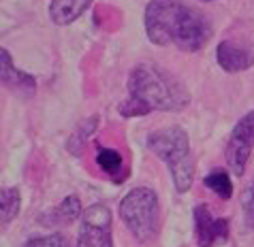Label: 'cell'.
I'll list each match as a JSON object with an SVG mask.
<instances>
[{"label": "cell", "mask_w": 254, "mask_h": 247, "mask_svg": "<svg viewBox=\"0 0 254 247\" xmlns=\"http://www.w3.org/2000/svg\"><path fill=\"white\" fill-rule=\"evenodd\" d=\"M96 164L101 166L103 171L107 173L116 183H120V181L126 177L124 158L120 156V151L111 149V147H103V145L96 147Z\"/></svg>", "instance_id": "obj_12"}, {"label": "cell", "mask_w": 254, "mask_h": 247, "mask_svg": "<svg viewBox=\"0 0 254 247\" xmlns=\"http://www.w3.org/2000/svg\"><path fill=\"white\" fill-rule=\"evenodd\" d=\"M254 149V111L246 113L233 128L229 143H227V164L233 175L242 177L246 171V164L250 160V153Z\"/></svg>", "instance_id": "obj_5"}, {"label": "cell", "mask_w": 254, "mask_h": 247, "mask_svg": "<svg viewBox=\"0 0 254 247\" xmlns=\"http://www.w3.org/2000/svg\"><path fill=\"white\" fill-rule=\"evenodd\" d=\"M205 188H209L211 192H216L218 196H220L222 200H229L233 196V183L229 179V173L227 171H214L209 173L205 177Z\"/></svg>", "instance_id": "obj_13"}, {"label": "cell", "mask_w": 254, "mask_h": 247, "mask_svg": "<svg viewBox=\"0 0 254 247\" xmlns=\"http://www.w3.org/2000/svg\"><path fill=\"white\" fill-rule=\"evenodd\" d=\"M77 247H114L111 243V211L105 204H92L83 213Z\"/></svg>", "instance_id": "obj_6"}, {"label": "cell", "mask_w": 254, "mask_h": 247, "mask_svg": "<svg viewBox=\"0 0 254 247\" xmlns=\"http://www.w3.org/2000/svg\"><path fill=\"white\" fill-rule=\"evenodd\" d=\"M79 215H81V202L73 194V196H66V198L62 200L56 209L49 211V213H43L41 224H45V226H66L70 222H75Z\"/></svg>", "instance_id": "obj_11"}, {"label": "cell", "mask_w": 254, "mask_h": 247, "mask_svg": "<svg viewBox=\"0 0 254 247\" xmlns=\"http://www.w3.org/2000/svg\"><path fill=\"white\" fill-rule=\"evenodd\" d=\"M147 149L158 156L169 168L178 192H186L194 179V160L190 156V143L184 128L169 126L147 137Z\"/></svg>", "instance_id": "obj_3"}, {"label": "cell", "mask_w": 254, "mask_h": 247, "mask_svg": "<svg viewBox=\"0 0 254 247\" xmlns=\"http://www.w3.org/2000/svg\"><path fill=\"white\" fill-rule=\"evenodd\" d=\"M0 62H2V68H0V73H2V81L4 86H9L11 90L15 92H32L37 88V81H34V77L22 73L15 64H13L11 55L6 49L0 51Z\"/></svg>", "instance_id": "obj_10"}, {"label": "cell", "mask_w": 254, "mask_h": 247, "mask_svg": "<svg viewBox=\"0 0 254 247\" xmlns=\"http://www.w3.org/2000/svg\"><path fill=\"white\" fill-rule=\"evenodd\" d=\"M194 235L201 247H216L229 239V220L216 217L207 204L194 209Z\"/></svg>", "instance_id": "obj_7"}, {"label": "cell", "mask_w": 254, "mask_h": 247, "mask_svg": "<svg viewBox=\"0 0 254 247\" xmlns=\"http://www.w3.org/2000/svg\"><path fill=\"white\" fill-rule=\"evenodd\" d=\"M19 247H70L66 237L58 235V232H54V235H47V237H34V239H28L24 245Z\"/></svg>", "instance_id": "obj_16"}, {"label": "cell", "mask_w": 254, "mask_h": 247, "mask_svg": "<svg viewBox=\"0 0 254 247\" xmlns=\"http://www.w3.org/2000/svg\"><path fill=\"white\" fill-rule=\"evenodd\" d=\"M120 217L139 241H152L158 232V196L152 188H135L120 202Z\"/></svg>", "instance_id": "obj_4"}, {"label": "cell", "mask_w": 254, "mask_h": 247, "mask_svg": "<svg viewBox=\"0 0 254 247\" xmlns=\"http://www.w3.org/2000/svg\"><path fill=\"white\" fill-rule=\"evenodd\" d=\"M94 126H96V119H90V124H88V122L83 124L81 128L77 130L73 137H70V141H68V151H73L75 156H77V153H81V149H83V143H86V139H88L90 135H92Z\"/></svg>", "instance_id": "obj_15"}, {"label": "cell", "mask_w": 254, "mask_h": 247, "mask_svg": "<svg viewBox=\"0 0 254 247\" xmlns=\"http://www.w3.org/2000/svg\"><path fill=\"white\" fill-rule=\"evenodd\" d=\"M19 190L17 188H4L2 196H0V204H2V224H11L13 217L19 213Z\"/></svg>", "instance_id": "obj_14"}, {"label": "cell", "mask_w": 254, "mask_h": 247, "mask_svg": "<svg viewBox=\"0 0 254 247\" xmlns=\"http://www.w3.org/2000/svg\"><path fill=\"white\" fill-rule=\"evenodd\" d=\"M218 64L227 73H239L254 64V53L248 47H242L235 41H222L216 49Z\"/></svg>", "instance_id": "obj_8"}, {"label": "cell", "mask_w": 254, "mask_h": 247, "mask_svg": "<svg viewBox=\"0 0 254 247\" xmlns=\"http://www.w3.org/2000/svg\"><path fill=\"white\" fill-rule=\"evenodd\" d=\"M92 0H52L49 2V17L58 26H68L79 19L90 9Z\"/></svg>", "instance_id": "obj_9"}, {"label": "cell", "mask_w": 254, "mask_h": 247, "mask_svg": "<svg viewBox=\"0 0 254 247\" xmlns=\"http://www.w3.org/2000/svg\"><path fill=\"white\" fill-rule=\"evenodd\" d=\"M242 207H244V217H246V224H248L250 228H254V177H252L250 186L246 188V192H244Z\"/></svg>", "instance_id": "obj_17"}, {"label": "cell", "mask_w": 254, "mask_h": 247, "mask_svg": "<svg viewBox=\"0 0 254 247\" xmlns=\"http://www.w3.org/2000/svg\"><path fill=\"white\" fill-rule=\"evenodd\" d=\"M145 32L156 45L199 51L211 37V24L201 11L190 9L182 0H152L145 9Z\"/></svg>", "instance_id": "obj_1"}, {"label": "cell", "mask_w": 254, "mask_h": 247, "mask_svg": "<svg viewBox=\"0 0 254 247\" xmlns=\"http://www.w3.org/2000/svg\"><path fill=\"white\" fill-rule=\"evenodd\" d=\"M190 102L186 88L156 64H139L128 77V98L120 102L122 117H143L152 111H182Z\"/></svg>", "instance_id": "obj_2"}]
</instances>
